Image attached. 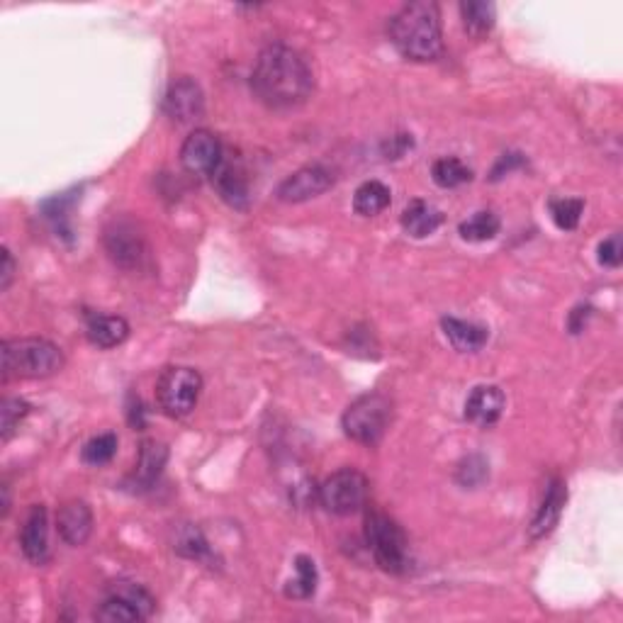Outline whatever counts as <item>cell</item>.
Returning a JSON list of instances; mask_svg holds the SVG:
<instances>
[{
	"label": "cell",
	"mask_w": 623,
	"mask_h": 623,
	"mask_svg": "<svg viewBox=\"0 0 623 623\" xmlns=\"http://www.w3.org/2000/svg\"><path fill=\"white\" fill-rule=\"evenodd\" d=\"M156 609V599L137 582L117 580L108 587L103 604L95 609V619L103 623L147 621Z\"/></svg>",
	"instance_id": "cell-7"
},
{
	"label": "cell",
	"mask_w": 623,
	"mask_h": 623,
	"mask_svg": "<svg viewBox=\"0 0 623 623\" xmlns=\"http://www.w3.org/2000/svg\"><path fill=\"white\" fill-rule=\"evenodd\" d=\"M460 15H463V27L470 37L490 35L492 27H495V20H497L495 5L482 3V0L460 3Z\"/></svg>",
	"instance_id": "cell-23"
},
{
	"label": "cell",
	"mask_w": 623,
	"mask_h": 623,
	"mask_svg": "<svg viewBox=\"0 0 623 623\" xmlns=\"http://www.w3.org/2000/svg\"><path fill=\"white\" fill-rule=\"evenodd\" d=\"M504 407H507V397L497 385H477L465 400V419L470 424L487 429V426H495L499 422Z\"/></svg>",
	"instance_id": "cell-15"
},
{
	"label": "cell",
	"mask_w": 623,
	"mask_h": 623,
	"mask_svg": "<svg viewBox=\"0 0 623 623\" xmlns=\"http://www.w3.org/2000/svg\"><path fill=\"white\" fill-rule=\"evenodd\" d=\"M392 422V402L380 392H368L353 400L341 417V429L351 441L375 446Z\"/></svg>",
	"instance_id": "cell-5"
},
{
	"label": "cell",
	"mask_w": 623,
	"mask_h": 623,
	"mask_svg": "<svg viewBox=\"0 0 623 623\" xmlns=\"http://www.w3.org/2000/svg\"><path fill=\"white\" fill-rule=\"evenodd\" d=\"M164 110L178 125H190V122L200 120L205 112V93L190 76H181L168 86L164 95Z\"/></svg>",
	"instance_id": "cell-11"
},
{
	"label": "cell",
	"mask_w": 623,
	"mask_h": 623,
	"mask_svg": "<svg viewBox=\"0 0 623 623\" xmlns=\"http://www.w3.org/2000/svg\"><path fill=\"white\" fill-rule=\"evenodd\" d=\"M117 436L115 434H100V436H95V439H91L86 443V446H83V451H81V458H83V463L86 465H95V468H98V465H105V463H110L112 458H115V453H117Z\"/></svg>",
	"instance_id": "cell-29"
},
{
	"label": "cell",
	"mask_w": 623,
	"mask_h": 623,
	"mask_svg": "<svg viewBox=\"0 0 623 623\" xmlns=\"http://www.w3.org/2000/svg\"><path fill=\"white\" fill-rule=\"evenodd\" d=\"M366 543L380 570L402 575L409 568V541L402 526L383 512L366 514Z\"/></svg>",
	"instance_id": "cell-4"
},
{
	"label": "cell",
	"mask_w": 623,
	"mask_h": 623,
	"mask_svg": "<svg viewBox=\"0 0 623 623\" xmlns=\"http://www.w3.org/2000/svg\"><path fill=\"white\" fill-rule=\"evenodd\" d=\"M565 502H568V485H565V480H560V477H550L546 485V495L541 499V507L536 509L529 526V536L533 541H541V538L553 533L560 516H563Z\"/></svg>",
	"instance_id": "cell-14"
},
{
	"label": "cell",
	"mask_w": 623,
	"mask_h": 623,
	"mask_svg": "<svg viewBox=\"0 0 623 623\" xmlns=\"http://www.w3.org/2000/svg\"><path fill=\"white\" fill-rule=\"evenodd\" d=\"M317 565L310 555H297L295 558V577L285 587V594L290 599H310L317 592Z\"/></svg>",
	"instance_id": "cell-24"
},
{
	"label": "cell",
	"mask_w": 623,
	"mask_h": 623,
	"mask_svg": "<svg viewBox=\"0 0 623 623\" xmlns=\"http://www.w3.org/2000/svg\"><path fill=\"white\" fill-rule=\"evenodd\" d=\"M20 548L30 563L42 565L49 558V516L44 504H35L20 531Z\"/></svg>",
	"instance_id": "cell-16"
},
{
	"label": "cell",
	"mask_w": 623,
	"mask_h": 623,
	"mask_svg": "<svg viewBox=\"0 0 623 623\" xmlns=\"http://www.w3.org/2000/svg\"><path fill=\"white\" fill-rule=\"evenodd\" d=\"M441 327L453 349L460 353H475L490 341V331L475 322H465V319L446 317L441 322Z\"/></svg>",
	"instance_id": "cell-20"
},
{
	"label": "cell",
	"mask_w": 623,
	"mask_h": 623,
	"mask_svg": "<svg viewBox=\"0 0 623 623\" xmlns=\"http://www.w3.org/2000/svg\"><path fill=\"white\" fill-rule=\"evenodd\" d=\"M13 278H15V258L8 249H3L0 251V293H5V290L10 288Z\"/></svg>",
	"instance_id": "cell-33"
},
{
	"label": "cell",
	"mask_w": 623,
	"mask_h": 623,
	"mask_svg": "<svg viewBox=\"0 0 623 623\" xmlns=\"http://www.w3.org/2000/svg\"><path fill=\"white\" fill-rule=\"evenodd\" d=\"M166 460H168V448L164 446V443L154 441V439L144 441L142 448H139V458L132 473L134 487H139V490H149V487L159 480L161 473H164Z\"/></svg>",
	"instance_id": "cell-18"
},
{
	"label": "cell",
	"mask_w": 623,
	"mask_h": 623,
	"mask_svg": "<svg viewBox=\"0 0 623 623\" xmlns=\"http://www.w3.org/2000/svg\"><path fill=\"white\" fill-rule=\"evenodd\" d=\"M331 185H334V176H331L329 168L322 164H310L302 166L300 171L290 173V176L278 185L275 195H278L280 202L297 205V202L319 198L322 193H327Z\"/></svg>",
	"instance_id": "cell-10"
},
{
	"label": "cell",
	"mask_w": 623,
	"mask_h": 623,
	"mask_svg": "<svg viewBox=\"0 0 623 623\" xmlns=\"http://www.w3.org/2000/svg\"><path fill=\"white\" fill-rule=\"evenodd\" d=\"M392 202V193L385 183L366 181L356 188L353 195V210L363 217H375L385 212Z\"/></svg>",
	"instance_id": "cell-22"
},
{
	"label": "cell",
	"mask_w": 623,
	"mask_h": 623,
	"mask_svg": "<svg viewBox=\"0 0 623 623\" xmlns=\"http://www.w3.org/2000/svg\"><path fill=\"white\" fill-rule=\"evenodd\" d=\"M56 529H59L61 541L69 546H86V541L93 533V512L83 499H71L56 514Z\"/></svg>",
	"instance_id": "cell-17"
},
{
	"label": "cell",
	"mask_w": 623,
	"mask_h": 623,
	"mask_svg": "<svg viewBox=\"0 0 623 623\" xmlns=\"http://www.w3.org/2000/svg\"><path fill=\"white\" fill-rule=\"evenodd\" d=\"M222 154L224 149L217 134H212L210 129H195L183 142L181 164L185 171L195 173V176H212V171L222 161Z\"/></svg>",
	"instance_id": "cell-12"
},
{
	"label": "cell",
	"mask_w": 623,
	"mask_h": 623,
	"mask_svg": "<svg viewBox=\"0 0 623 623\" xmlns=\"http://www.w3.org/2000/svg\"><path fill=\"white\" fill-rule=\"evenodd\" d=\"M173 550L183 558L190 560H207L210 558V546H207L205 536L195 529L193 524L178 526L176 538H173Z\"/></svg>",
	"instance_id": "cell-27"
},
{
	"label": "cell",
	"mask_w": 623,
	"mask_h": 623,
	"mask_svg": "<svg viewBox=\"0 0 623 623\" xmlns=\"http://www.w3.org/2000/svg\"><path fill=\"white\" fill-rule=\"evenodd\" d=\"M582 212H585V200H550V217H553L555 227L563 229V232L577 229V224L582 220Z\"/></svg>",
	"instance_id": "cell-28"
},
{
	"label": "cell",
	"mask_w": 623,
	"mask_h": 623,
	"mask_svg": "<svg viewBox=\"0 0 623 623\" xmlns=\"http://www.w3.org/2000/svg\"><path fill=\"white\" fill-rule=\"evenodd\" d=\"M390 42L409 61L439 59L443 49L439 5L417 0L400 8L390 20Z\"/></svg>",
	"instance_id": "cell-2"
},
{
	"label": "cell",
	"mask_w": 623,
	"mask_h": 623,
	"mask_svg": "<svg viewBox=\"0 0 623 623\" xmlns=\"http://www.w3.org/2000/svg\"><path fill=\"white\" fill-rule=\"evenodd\" d=\"M623 261V246H621V234H611L609 239H604L599 244V263L606 268H619Z\"/></svg>",
	"instance_id": "cell-32"
},
{
	"label": "cell",
	"mask_w": 623,
	"mask_h": 623,
	"mask_svg": "<svg viewBox=\"0 0 623 623\" xmlns=\"http://www.w3.org/2000/svg\"><path fill=\"white\" fill-rule=\"evenodd\" d=\"M127 417H129V424H132L134 429H144V404L132 397V402H129Z\"/></svg>",
	"instance_id": "cell-35"
},
{
	"label": "cell",
	"mask_w": 623,
	"mask_h": 623,
	"mask_svg": "<svg viewBox=\"0 0 623 623\" xmlns=\"http://www.w3.org/2000/svg\"><path fill=\"white\" fill-rule=\"evenodd\" d=\"M368 477L356 468L336 470L317 487V499L329 514L351 516L361 512L368 502Z\"/></svg>",
	"instance_id": "cell-8"
},
{
	"label": "cell",
	"mask_w": 623,
	"mask_h": 623,
	"mask_svg": "<svg viewBox=\"0 0 623 623\" xmlns=\"http://www.w3.org/2000/svg\"><path fill=\"white\" fill-rule=\"evenodd\" d=\"M589 314H592V307H587V305L575 307V310L570 312V317H568V329H570V334H580V331L587 327Z\"/></svg>",
	"instance_id": "cell-34"
},
{
	"label": "cell",
	"mask_w": 623,
	"mask_h": 623,
	"mask_svg": "<svg viewBox=\"0 0 623 623\" xmlns=\"http://www.w3.org/2000/svg\"><path fill=\"white\" fill-rule=\"evenodd\" d=\"M499 227H502V222H499V217L495 215V212H475L470 220L460 222L458 227V234L463 237L465 241H473V244H480V241H490L495 239L499 234Z\"/></svg>",
	"instance_id": "cell-25"
},
{
	"label": "cell",
	"mask_w": 623,
	"mask_h": 623,
	"mask_svg": "<svg viewBox=\"0 0 623 623\" xmlns=\"http://www.w3.org/2000/svg\"><path fill=\"white\" fill-rule=\"evenodd\" d=\"M443 224L441 210H436L431 202L412 200L402 212V229L414 239H424L434 234Z\"/></svg>",
	"instance_id": "cell-21"
},
{
	"label": "cell",
	"mask_w": 623,
	"mask_h": 623,
	"mask_svg": "<svg viewBox=\"0 0 623 623\" xmlns=\"http://www.w3.org/2000/svg\"><path fill=\"white\" fill-rule=\"evenodd\" d=\"M27 414H30V404L25 400L5 397L3 404H0V434H3V441H10V436L15 434V429H18Z\"/></svg>",
	"instance_id": "cell-30"
},
{
	"label": "cell",
	"mask_w": 623,
	"mask_h": 623,
	"mask_svg": "<svg viewBox=\"0 0 623 623\" xmlns=\"http://www.w3.org/2000/svg\"><path fill=\"white\" fill-rule=\"evenodd\" d=\"M86 334L88 341L98 349H115L127 341L129 324L125 317H117V314H91Z\"/></svg>",
	"instance_id": "cell-19"
},
{
	"label": "cell",
	"mask_w": 623,
	"mask_h": 623,
	"mask_svg": "<svg viewBox=\"0 0 623 623\" xmlns=\"http://www.w3.org/2000/svg\"><path fill=\"white\" fill-rule=\"evenodd\" d=\"M202 392V378L195 368L171 366L159 375L156 383V402L161 412L171 419L188 417L195 409Z\"/></svg>",
	"instance_id": "cell-6"
},
{
	"label": "cell",
	"mask_w": 623,
	"mask_h": 623,
	"mask_svg": "<svg viewBox=\"0 0 623 623\" xmlns=\"http://www.w3.org/2000/svg\"><path fill=\"white\" fill-rule=\"evenodd\" d=\"M251 91L268 110H295L310 100L314 76L307 59L288 44H271L258 54Z\"/></svg>",
	"instance_id": "cell-1"
},
{
	"label": "cell",
	"mask_w": 623,
	"mask_h": 623,
	"mask_svg": "<svg viewBox=\"0 0 623 623\" xmlns=\"http://www.w3.org/2000/svg\"><path fill=\"white\" fill-rule=\"evenodd\" d=\"M487 475H490V465H487V460L482 456L463 458L456 470L458 485L470 487V490H473V487H480L482 482L487 480Z\"/></svg>",
	"instance_id": "cell-31"
},
{
	"label": "cell",
	"mask_w": 623,
	"mask_h": 623,
	"mask_svg": "<svg viewBox=\"0 0 623 623\" xmlns=\"http://www.w3.org/2000/svg\"><path fill=\"white\" fill-rule=\"evenodd\" d=\"M105 249H108L115 266L125 268V271H139L149 256L147 241L129 220H115L105 229Z\"/></svg>",
	"instance_id": "cell-9"
},
{
	"label": "cell",
	"mask_w": 623,
	"mask_h": 623,
	"mask_svg": "<svg viewBox=\"0 0 623 623\" xmlns=\"http://www.w3.org/2000/svg\"><path fill=\"white\" fill-rule=\"evenodd\" d=\"M519 164H521V154H504L502 159H499V164L495 166V171H492V178L497 181V178L502 176V171L509 173L514 166H519Z\"/></svg>",
	"instance_id": "cell-36"
},
{
	"label": "cell",
	"mask_w": 623,
	"mask_h": 623,
	"mask_svg": "<svg viewBox=\"0 0 623 623\" xmlns=\"http://www.w3.org/2000/svg\"><path fill=\"white\" fill-rule=\"evenodd\" d=\"M212 185L227 205L244 210L249 205V178L239 156L222 154V161L212 171Z\"/></svg>",
	"instance_id": "cell-13"
},
{
	"label": "cell",
	"mask_w": 623,
	"mask_h": 623,
	"mask_svg": "<svg viewBox=\"0 0 623 623\" xmlns=\"http://www.w3.org/2000/svg\"><path fill=\"white\" fill-rule=\"evenodd\" d=\"M431 178H434V183L439 188H458V185L470 183L473 171L463 161L456 159V156H443V159L431 166Z\"/></svg>",
	"instance_id": "cell-26"
},
{
	"label": "cell",
	"mask_w": 623,
	"mask_h": 623,
	"mask_svg": "<svg viewBox=\"0 0 623 623\" xmlns=\"http://www.w3.org/2000/svg\"><path fill=\"white\" fill-rule=\"evenodd\" d=\"M0 358H3V383L8 380H39L52 378L64 368L66 358L59 346L39 336H25V339H5L0 344Z\"/></svg>",
	"instance_id": "cell-3"
}]
</instances>
